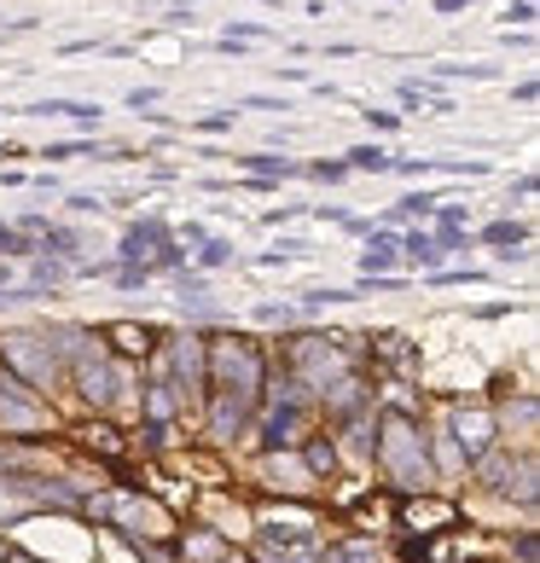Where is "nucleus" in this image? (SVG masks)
Listing matches in <instances>:
<instances>
[{"label":"nucleus","mask_w":540,"mask_h":563,"mask_svg":"<svg viewBox=\"0 0 540 563\" xmlns=\"http://www.w3.org/2000/svg\"><path fill=\"white\" fill-rule=\"evenodd\" d=\"M163 244H169V221L145 216V221L129 227V239H122V262H129V267H152V256H163Z\"/></svg>","instance_id":"nucleus-6"},{"label":"nucleus","mask_w":540,"mask_h":563,"mask_svg":"<svg viewBox=\"0 0 540 563\" xmlns=\"http://www.w3.org/2000/svg\"><path fill=\"white\" fill-rule=\"evenodd\" d=\"M251 106H256V111H290V99H267V93H256Z\"/></svg>","instance_id":"nucleus-32"},{"label":"nucleus","mask_w":540,"mask_h":563,"mask_svg":"<svg viewBox=\"0 0 540 563\" xmlns=\"http://www.w3.org/2000/svg\"><path fill=\"white\" fill-rule=\"evenodd\" d=\"M239 163H244V169H251V175H274V180L297 169V163H290L285 152H251V157H239Z\"/></svg>","instance_id":"nucleus-17"},{"label":"nucleus","mask_w":540,"mask_h":563,"mask_svg":"<svg viewBox=\"0 0 540 563\" xmlns=\"http://www.w3.org/2000/svg\"><path fill=\"white\" fill-rule=\"evenodd\" d=\"M244 424H251V407L227 401V395H210V430L216 435H239Z\"/></svg>","instance_id":"nucleus-12"},{"label":"nucleus","mask_w":540,"mask_h":563,"mask_svg":"<svg viewBox=\"0 0 540 563\" xmlns=\"http://www.w3.org/2000/svg\"><path fill=\"white\" fill-rule=\"evenodd\" d=\"M517 558H524V563H535V534H524V540H517Z\"/></svg>","instance_id":"nucleus-34"},{"label":"nucleus","mask_w":540,"mask_h":563,"mask_svg":"<svg viewBox=\"0 0 540 563\" xmlns=\"http://www.w3.org/2000/svg\"><path fill=\"white\" fill-rule=\"evenodd\" d=\"M372 459H378V471H384L401 494H425V488H430L436 459H430L425 430L412 424L407 412H384V419H378V430H372Z\"/></svg>","instance_id":"nucleus-1"},{"label":"nucleus","mask_w":540,"mask_h":563,"mask_svg":"<svg viewBox=\"0 0 540 563\" xmlns=\"http://www.w3.org/2000/svg\"><path fill=\"white\" fill-rule=\"evenodd\" d=\"M308 435V384H279L274 395V407H267V430H262V442L267 453H285V448H297Z\"/></svg>","instance_id":"nucleus-3"},{"label":"nucleus","mask_w":540,"mask_h":563,"mask_svg":"<svg viewBox=\"0 0 540 563\" xmlns=\"http://www.w3.org/2000/svg\"><path fill=\"white\" fill-rule=\"evenodd\" d=\"M361 267H366V279H378V274H389V267H396V239H389V233H372V244H366V256H361Z\"/></svg>","instance_id":"nucleus-14"},{"label":"nucleus","mask_w":540,"mask_h":563,"mask_svg":"<svg viewBox=\"0 0 540 563\" xmlns=\"http://www.w3.org/2000/svg\"><path fill=\"white\" fill-rule=\"evenodd\" d=\"M262 558L267 563H326L315 540H262Z\"/></svg>","instance_id":"nucleus-11"},{"label":"nucleus","mask_w":540,"mask_h":563,"mask_svg":"<svg viewBox=\"0 0 540 563\" xmlns=\"http://www.w3.org/2000/svg\"><path fill=\"white\" fill-rule=\"evenodd\" d=\"M203 378L216 384V395H227V401H239V407H251L262 401V389H267V361H262V349L251 338H216V343H203Z\"/></svg>","instance_id":"nucleus-2"},{"label":"nucleus","mask_w":540,"mask_h":563,"mask_svg":"<svg viewBox=\"0 0 540 563\" xmlns=\"http://www.w3.org/2000/svg\"><path fill=\"white\" fill-rule=\"evenodd\" d=\"M227 563H244V558H227Z\"/></svg>","instance_id":"nucleus-37"},{"label":"nucleus","mask_w":540,"mask_h":563,"mask_svg":"<svg viewBox=\"0 0 540 563\" xmlns=\"http://www.w3.org/2000/svg\"><path fill=\"white\" fill-rule=\"evenodd\" d=\"M315 175H320V180H343L349 169H343V163H315Z\"/></svg>","instance_id":"nucleus-33"},{"label":"nucleus","mask_w":540,"mask_h":563,"mask_svg":"<svg viewBox=\"0 0 540 563\" xmlns=\"http://www.w3.org/2000/svg\"><path fill=\"white\" fill-rule=\"evenodd\" d=\"M180 558H198V563H203V558H216V563H221V540H216L210 529H198V534H186V540H180Z\"/></svg>","instance_id":"nucleus-18"},{"label":"nucleus","mask_w":540,"mask_h":563,"mask_svg":"<svg viewBox=\"0 0 540 563\" xmlns=\"http://www.w3.org/2000/svg\"><path fill=\"white\" fill-rule=\"evenodd\" d=\"M70 210H81V216H99L106 203H99V198H88V192H76V198H70Z\"/></svg>","instance_id":"nucleus-31"},{"label":"nucleus","mask_w":540,"mask_h":563,"mask_svg":"<svg viewBox=\"0 0 540 563\" xmlns=\"http://www.w3.org/2000/svg\"><path fill=\"white\" fill-rule=\"evenodd\" d=\"M256 320H262V325H290V308H285V302H262Z\"/></svg>","instance_id":"nucleus-26"},{"label":"nucleus","mask_w":540,"mask_h":563,"mask_svg":"<svg viewBox=\"0 0 540 563\" xmlns=\"http://www.w3.org/2000/svg\"><path fill=\"white\" fill-rule=\"evenodd\" d=\"M425 99H430L425 88H412V81H401V106H407V111H419V106H425Z\"/></svg>","instance_id":"nucleus-30"},{"label":"nucleus","mask_w":540,"mask_h":563,"mask_svg":"<svg viewBox=\"0 0 540 563\" xmlns=\"http://www.w3.org/2000/svg\"><path fill=\"white\" fill-rule=\"evenodd\" d=\"M145 279H152V267H129V262H122V274H117V290H140Z\"/></svg>","instance_id":"nucleus-25"},{"label":"nucleus","mask_w":540,"mask_h":563,"mask_svg":"<svg viewBox=\"0 0 540 563\" xmlns=\"http://www.w3.org/2000/svg\"><path fill=\"white\" fill-rule=\"evenodd\" d=\"M0 361L12 366V378H24L30 389L53 378V349H47V331H7L0 338Z\"/></svg>","instance_id":"nucleus-4"},{"label":"nucleus","mask_w":540,"mask_h":563,"mask_svg":"<svg viewBox=\"0 0 540 563\" xmlns=\"http://www.w3.org/2000/svg\"><path fill=\"white\" fill-rule=\"evenodd\" d=\"M145 407H152V424L163 430V424H175V412H180V401H175V389L169 384H145Z\"/></svg>","instance_id":"nucleus-15"},{"label":"nucleus","mask_w":540,"mask_h":563,"mask_svg":"<svg viewBox=\"0 0 540 563\" xmlns=\"http://www.w3.org/2000/svg\"><path fill=\"white\" fill-rule=\"evenodd\" d=\"M7 563H30V558H7Z\"/></svg>","instance_id":"nucleus-36"},{"label":"nucleus","mask_w":540,"mask_h":563,"mask_svg":"<svg viewBox=\"0 0 540 563\" xmlns=\"http://www.w3.org/2000/svg\"><path fill=\"white\" fill-rule=\"evenodd\" d=\"M30 239H18V227H7V221H0V256H30Z\"/></svg>","instance_id":"nucleus-23"},{"label":"nucleus","mask_w":540,"mask_h":563,"mask_svg":"<svg viewBox=\"0 0 540 563\" xmlns=\"http://www.w3.org/2000/svg\"><path fill=\"white\" fill-rule=\"evenodd\" d=\"M198 262H203V267H221V262H233V244H221V239H203V244H198Z\"/></svg>","instance_id":"nucleus-22"},{"label":"nucleus","mask_w":540,"mask_h":563,"mask_svg":"<svg viewBox=\"0 0 540 563\" xmlns=\"http://www.w3.org/2000/svg\"><path fill=\"white\" fill-rule=\"evenodd\" d=\"M483 244L506 250V256H529V227L524 221H488L483 227Z\"/></svg>","instance_id":"nucleus-10"},{"label":"nucleus","mask_w":540,"mask_h":563,"mask_svg":"<svg viewBox=\"0 0 540 563\" xmlns=\"http://www.w3.org/2000/svg\"><path fill=\"white\" fill-rule=\"evenodd\" d=\"M407 529H412V534L453 529V506H442V499H407Z\"/></svg>","instance_id":"nucleus-8"},{"label":"nucleus","mask_w":540,"mask_h":563,"mask_svg":"<svg viewBox=\"0 0 540 563\" xmlns=\"http://www.w3.org/2000/svg\"><path fill=\"white\" fill-rule=\"evenodd\" d=\"M471 0H436V12H465Z\"/></svg>","instance_id":"nucleus-35"},{"label":"nucleus","mask_w":540,"mask_h":563,"mask_svg":"<svg viewBox=\"0 0 540 563\" xmlns=\"http://www.w3.org/2000/svg\"><path fill=\"white\" fill-rule=\"evenodd\" d=\"M81 442H88V448H99V453H122V435L117 430H106V424H88V430H81Z\"/></svg>","instance_id":"nucleus-20"},{"label":"nucleus","mask_w":540,"mask_h":563,"mask_svg":"<svg viewBox=\"0 0 540 563\" xmlns=\"http://www.w3.org/2000/svg\"><path fill=\"white\" fill-rule=\"evenodd\" d=\"M302 459L315 465V476H326V483L338 476V448H331V442H320V435H302Z\"/></svg>","instance_id":"nucleus-16"},{"label":"nucleus","mask_w":540,"mask_h":563,"mask_svg":"<svg viewBox=\"0 0 540 563\" xmlns=\"http://www.w3.org/2000/svg\"><path fill=\"white\" fill-rule=\"evenodd\" d=\"M529 18H535V0H511L506 7V24H529Z\"/></svg>","instance_id":"nucleus-27"},{"label":"nucleus","mask_w":540,"mask_h":563,"mask_svg":"<svg viewBox=\"0 0 540 563\" xmlns=\"http://www.w3.org/2000/svg\"><path fill=\"white\" fill-rule=\"evenodd\" d=\"M0 152H12V145H0Z\"/></svg>","instance_id":"nucleus-38"},{"label":"nucleus","mask_w":540,"mask_h":563,"mask_svg":"<svg viewBox=\"0 0 540 563\" xmlns=\"http://www.w3.org/2000/svg\"><path fill=\"white\" fill-rule=\"evenodd\" d=\"M407 262H419V267H442V250H436L430 233H407Z\"/></svg>","instance_id":"nucleus-19"},{"label":"nucleus","mask_w":540,"mask_h":563,"mask_svg":"<svg viewBox=\"0 0 540 563\" xmlns=\"http://www.w3.org/2000/svg\"><path fill=\"white\" fill-rule=\"evenodd\" d=\"M157 99H163L157 88H134V93H129V106H134V111H152V106H157Z\"/></svg>","instance_id":"nucleus-29"},{"label":"nucleus","mask_w":540,"mask_h":563,"mask_svg":"<svg viewBox=\"0 0 540 563\" xmlns=\"http://www.w3.org/2000/svg\"><path fill=\"white\" fill-rule=\"evenodd\" d=\"M326 563H384V552H378V540L355 534V540H338V547L326 552Z\"/></svg>","instance_id":"nucleus-13"},{"label":"nucleus","mask_w":540,"mask_h":563,"mask_svg":"<svg viewBox=\"0 0 540 563\" xmlns=\"http://www.w3.org/2000/svg\"><path fill=\"white\" fill-rule=\"evenodd\" d=\"M448 435H453V448H460L465 459H483L494 448V412L488 407H460L448 419Z\"/></svg>","instance_id":"nucleus-5"},{"label":"nucleus","mask_w":540,"mask_h":563,"mask_svg":"<svg viewBox=\"0 0 540 563\" xmlns=\"http://www.w3.org/2000/svg\"><path fill=\"white\" fill-rule=\"evenodd\" d=\"M198 129H203V134H227V129H233V117H227V111H216V117H198Z\"/></svg>","instance_id":"nucleus-28"},{"label":"nucleus","mask_w":540,"mask_h":563,"mask_svg":"<svg viewBox=\"0 0 540 563\" xmlns=\"http://www.w3.org/2000/svg\"><path fill=\"white\" fill-rule=\"evenodd\" d=\"M372 361L396 366L389 378H407V361H412V343L401 338V331H372Z\"/></svg>","instance_id":"nucleus-9"},{"label":"nucleus","mask_w":540,"mask_h":563,"mask_svg":"<svg viewBox=\"0 0 540 563\" xmlns=\"http://www.w3.org/2000/svg\"><path fill=\"white\" fill-rule=\"evenodd\" d=\"M349 163H355V169H389V152H378V145H361V152H349Z\"/></svg>","instance_id":"nucleus-21"},{"label":"nucleus","mask_w":540,"mask_h":563,"mask_svg":"<svg viewBox=\"0 0 540 563\" xmlns=\"http://www.w3.org/2000/svg\"><path fill=\"white\" fill-rule=\"evenodd\" d=\"M157 325H140V320H122V325H111V338H106V349L111 354H129V361H145V354H157Z\"/></svg>","instance_id":"nucleus-7"},{"label":"nucleus","mask_w":540,"mask_h":563,"mask_svg":"<svg viewBox=\"0 0 540 563\" xmlns=\"http://www.w3.org/2000/svg\"><path fill=\"white\" fill-rule=\"evenodd\" d=\"M396 216H436V198L430 192H412V198H401Z\"/></svg>","instance_id":"nucleus-24"}]
</instances>
